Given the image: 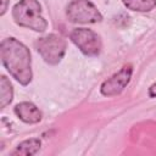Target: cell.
Instances as JSON below:
<instances>
[{"label":"cell","instance_id":"obj_7","mask_svg":"<svg viewBox=\"0 0 156 156\" xmlns=\"http://www.w3.org/2000/svg\"><path fill=\"white\" fill-rule=\"evenodd\" d=\"M15 113L21 121H23L24 123H29V124L38 123L41 119V112L39 111V108L34 104L28 102V101L17 104L15 106Z\"/></svg>","mask_w":156,"mask_h":156},{"label":"cell","instance_id":"obj_3","mask_svg":"<svg viewBox=\"0 0 156 156\" xmlns=\"http://www.w3.org/2000/svg\"><path fill=\"white\" fill-rule=\"evenodd\" d=\"M37 51L41 58L49 65H57L66 52V41L57 34H48L41 37L35 43Z\"/></svg>","mask_w":156,"mask_h":156},{"label":"cell","instance_id":"obj_11","mask_svg":"<svg viewBox=\"0 0 156 156\" xmlns=\"http://www.w3.org/2000/svg\"><path fill=\"white\" fill-rule=\"evenodd\" d=\"M149 95L151 98H156V83H154L150 88H149Z\"/></svg>","mask_w":156,"mask_h":156},{"label":"cell","instance_id":"obj_9","mask_svg":"<svg viewBox=\"0 0 156 156\" xmlns=\"http://www.w3.org/2000/svg\"><path fill=\"white\" fill-rule=\"evenodd\" d=\"M13 99V89L5 76L0 78V107L5 108Z\"/></svg>","mask_w":156,"mask_h":156},{"label":"cell","instance_id":"obj_1","mask_svg":"<svg viewBox=\"0 0 156 156\" xmlns=\"http://www.w3.org/2000/svg\"><path fill=\"white\" fill-rule=\"evenodd\" d=\"M1 61L7 72L22 85L32 80V60L28 48L15 38H6L0 44Z\"/></svg>","mask_w":156,"mask_h":156},{"label":"cell","instance_id":"obj_8","mask_svg":"<svg viewBox=\"0 0 156 156\" xmlns=\"http://www.w3.org/2000/svg\"><path fill=\"white\" fill-rule=\"evenodd\" d=\"M40 145H41V141L39 139L30 138L20 143L15 147V150L11 152V155L12 156H32L39 151Z\"/></svg>","mask_w":156,"mask_h":156},{"label":"cell","instance_id":"obj_4","mask_svg":"<svg viewBox=\"0 0 156 156\" xmlns=\"http://www.w3.org/2000/svg\"><path fill=\"white\" fill-rule=\"evenodd\" d=\"M68 20L73 23H96L102 20L101 13L89 0H71L66 9Z\"/></svg>","mask_w":156,"mask_h":156},{"label":"cell","instance_id":"obj_6","mask_svg":"<svg viewBox=\"0 0 156 156\" xmlns=\"http://www.w3.org/2000/svg\"><path fill=\"white\" fill-rule=\"evenodd\" d=\"M133 73L132 65L123 66L118 72L112 74L110 78H107L100 87V91L105 96H116L123 91V89L128 85L130 82Z\"/></svg>","mask_w":156,"mask_h":156},{"label":"cell","instance_id":"obj_12","mask_svg":"<svg viewBox=\"0 0 156 156\" xmlns=\"http://www.w3.org/2000/svg\"><path fill=\"white\" fill-rule=\"evenodd\" d=\"M1 16H4L5 15V12H6V10H7V2H9V0H1Z\"/></svg>","mask_w":156,"mask_h":156},{"label":"cell","instance_id":"obj_5","mask_svg":"<svg viewBox=\"0 0 156 156\" xmlns=\"http://www.w3.org/2000/svg\"><path fill=\"white\" fill-rule=\"evenodd\" d=\"M69 39L87 56H98L101 51L100 37L91 29L76 28L71 32Z\"/></svg>","mask_w":156,"mask_h":156},{"label":"cell","instance_id":"obj_2","mask_svg":"<svg viewBox=\"0 0 156 156\" xmlns=\"http://www.w3.org/2000/svg\"><path fill=\"white\" fill-rule=\"evenodd\" d=\"M12 17L18 26L35 32H44L48 27L38 0H21L12 9Z\"/></svg>","mask_w":156,"mask_h":156},{"label":"cell","instance_id":"obj_10","mask_svg":"<svg viewBox=\"0 0 156 156\" xmlns=\"http://www.w3.org/2000/svg\"><path fill=\"white\" fill-rule=\"evenodd\" d=\"M123 4L133 11L149 12L156 6V0H122Z\"/></svg>","mask_w":156,"mask_h":156}]
</instances>
